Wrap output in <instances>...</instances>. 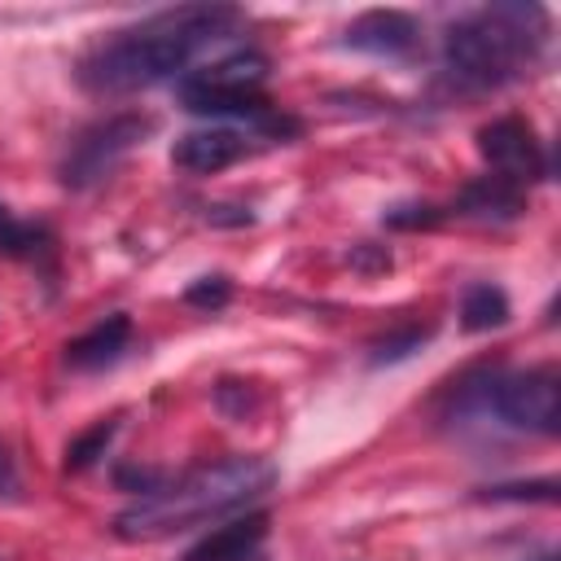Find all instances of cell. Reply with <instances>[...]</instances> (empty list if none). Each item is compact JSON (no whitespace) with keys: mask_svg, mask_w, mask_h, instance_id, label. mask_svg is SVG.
I'll use <instances>...</instances> for the list:
<instances>
[{"mask_svg":"<svg viewBox=\"0 0 561 561\" xmlns=\"http://www.w3.org/2000/svg\"><path fill=\"white\" fill-rule=\"evenodd\" d=\"M263 535H267V517L263 513H250L241 522H228V526L210 530L184 561H250L254 548L263 543Z\"/></svg>","mask_w":561,"mask_h":561,"instance_id":"30bf717a","label":"cell"},{"mask_svg":"<svg viewBox=\"0 0 561 561\" xmlns=\"http://www.w3.org/2000/svg\"><path fill=\"white\" fill-rule=\"evenodd\" d=\"M465 210L469 215H495V219H513L522 210V188L486 175L482 184H469L465 188Z\"/></svg>","mask_w":561,"mask_h":561,"instance_id":"4fadbf2b","label":"cell"},{"mask_svg":"<svg viewBox=\"0 0 561 561\" xmlns=\"http://www.w3.org/2000/svg\"><path fill=\"white\" fill-rule=\"evenodd\" d=\"M478 153L491 162L495 180L522 188V184H535L548 175V158H543V145L535 140V127L522 123V118H495L478 131Z\"/></svg>","mask_w":561,"mask_h":561,"instance_id":"52a82bcc","label":"cell"},{"mask_svg":"<svg viewBox=\"0 0 561 561\" xmlns=\"http://www.w3.org/2000/svg\"><path fill=\"white\" fill-rule=\"evenodd\" d=\"M443 215L434 210V206H394V210H386V224L390 228H434Z\"/></svg>","mask_w":561,"mask_h":561,"instance_id":"ac0fdd59","label":"cell"},{"mask_svg":"<svg viewBox=\"0 0 561 561\" xmlns=\"http://www.w3.org/2000/svg\"><path fill=\"white\" fill-rule=\"evenodd\" d=\"M263 79H267V57L254 48H241V53H228V57L202 66V70H188L180 79V101L193 114H245L272 131H285V127L294 131V123L276 118L272 105L259 96Z\"/></svg>","mask_w":561,"mask_h":561,"instance_id":"277c9868","label":"cell"},{"mask_svg":"<svg viewBox=\"0 0 561 561\" xmlns=\"http://www.w3.org/2000/svg\"><path fill=\"white\" fill-rule=\"evenodd\" d=\"M425 337H430V329H408V333L381 337V342L373 346V359H377V364H386V359H403V355H412V351H416Z\"/></svg>","mask_w":561,"mask_h":561,"instance_id":"2e32d148","label":"cell"},{"mask_svg":"<svg viewBox=\"0 0 561 561\" xmlns=\"http://www.w3.org/2000/svg\"><path fill=\"white\" fill-rule=\"evenodd\" d=\"M276 482V469L259 456H228L215 465H202L175 482H162L153 491H145L131 508H123L114 517L118 539H171L180 530H193L202 522H215L224 513L245 508L250 500H259L267 486Z\"/></svg>","mask_w":561,"mask_h":561,"instance_id":"7a4b0ae2","label":"cell"},{"mask_svg":"<svg viewBox=\"0 0 561 561\" xmlns=\"http://www.w3.org/2000/svg\"><path fill=\"white\" fill-rule=\"evenodd\" d=\"M250 153V140L232 127H202V131H188L171 145V162L193 171V175H215L232 162H241Z\"/></svg>","mask_w":561,"mask_h":561,"instance_id":"ba28073f","label":"cell"},{"mask_svg":"<svg viewBox=\"0 0 561 561\" xmlns=\"http://www.w3.org/2000/svg\"><path fill=\"white\" fill-rule=\"evenodd\" d=\"M346 44L359 48V53L399 57V53L416 48V22L408 13H399V9H373V13H359L346 26Z\"/></svg>","mask_w":561,"mask_h":561,"instance_id":"9c48e42d","label":"cell"},{"mask_svg":"<svg viewBox=\"0 0 561 561\" xmlns=\"http://www.w3.org/2000/svg\"><path fill=\"white\" fill-rule=\"evenodd\" d=\"M486 495L491 500H543V504H552L557 500V482L543 478V482H530V486H491Z\"/></svg>","mask_w":561,"mask_h":561,"instance_id":"d6986e66","label":"cell"},{"mask_svg":"<svg viewBox=\"0 0 561 561\" xmlns=\"http://www.w3.org/2000/svg\"><path fill=\"white\" fill-rule=\"evenodd\" d=\"M149 131H153V118H140V114H114V118L96 123L92 131H83V136L70 145V153H66V162H61V180L79 188V184H92V180L110 175L114 162H118L127 149H136Z\"/></svg>","mask_w":561,"mask_h":561,"instance_id":"8992f818","label":"cell"},{"mask_svg":"<svg viewBox=\"0 0 561 561\" xmlns=\"http://www.w3.org/2000/svg\"><path fill=\"white\" fill-rule=\"evenodd\" d=\"M460 324L469 333H486V329H500L508 324V298L500 285H469L465 289V302H460Z\"/></svg>","mask_w":561,"mask_h":561,"instance_id":"7c38bea8","label":"cell"},{"mask_svg":"<svg viewBox=\"0 0 561 561\" xmlns=\"http://www.w3.org/2000/svg\"><path fill=\"white\" fill-rule=\"evenodd\" d=\"M232 22H237V9H224V4H184V9L153 13L140 26L118 31L96 53H88L79 66V79L83 88L105 92V96L153 88L188 70V61L210 39H219Z\"/></svg>","mask_w":561,"mask_h":561,"instance_id":"6da1fadb","label":"cell"},{"mask_svg":"<svg viewBox=\"0 0 561 561\" xmlns=\"http://www.w3.org/2000/svg\"><path fill=\"white\" fill-rule=\"evenodd\" d=\"M543 39V13L530 4H495L447 31V70L473 88H495L530 66Z\"/></svg>","mask_w":561,"mask_h":561,"instance_id":"3957f363","label":"cell"},{"mask_svg":"<svg viewBox=\"0 0 561 561\" xmlns=\"http://www.w3.org/2000/svg\"><path fill=\"white\" fill-rule=\"evenodd\" d=\"M228 294H232V289H228V280H224V276H206V280H197L184 298H188L193 307H210V311H219V307L228 302Z\"/></svg>","mask_w":561,"mask_h":561,"instance_id":"e0dca14e","label":"cell"},{"mask_svg":"<svg viewBox=\"0 0 561 561\" xmlns=\"http://www.w3.org/2000/svg\"><path fill=\"white\" fill-rule=\"evenodd\" d=\"M13 495H18V469H13L9 447L0 443V500H13Z\"/></svg>","mask_w":561,"mask_h":561,"instance_id":"ffe728a7","label":"cell"},{"mask_svg":"<svg viewBox=\"0 0 561 561\" xmlns=\"http://www.w3.org/2000/svg\"><path fill=\"white\" fill-rule=\"evenodd\" d=\"M114 421H96L88 434H79L70 447H66V469H88L96 456H105V447H110V438H114Z\"/></svg>","mask_w":561,"mask_h":561,"instance_id":"5bb4252c","label":"cell"},{"mask_svg":"<svg viewBox=\"0 0 561 561\" xmlns=\"http://www.w3.org/2000/svg\"><path fill=\"white\" fill-rule=\"evenodd\" d=\"M535 561H557V557H552V552H543V557H535Z\"/></svg>","mask_w":561,"mask_h":561,"instance_id":"44dd1931","label":"cell"},{"mask_svg":"<svg viewBox=\"0 0 561 561\" xmlns=\"http://www.w3.org/2000/svg\"><path fill=\"white\" fill-rule=\"evenodd\" d=\"M127 333H131V320L127 316H110V320H101L92 333H83V337H75L70 346H66V364L70 368H105V364H114L118 355H123V346H127Z\"/></svg>","mask_w":561,"mask_h":561,"instance_id":"8fae6325","label":"cell"},{"mask_svg":"<svg viewBox=\"0 0 561 561\" xmlns=\"http://www.w3.org/2000/svg\"><path fill=\"white\" fill-rule=\"evenodd\" d=\"M486 403L513 430H530V434H557L561 430V377H557V368H530V373L504 377L486 390Z\"/></svg>","mask_w":561,"mask_h":561,"instance_id":"5b68a950","label":"cell"},{"mask_svg":"<svg viewBox=\"0 0 561 561\" xmlns=\"http://www.w3.org/2000/svg\"><path fill=\"white\" fill-rule=\"evenodd\" d=\"M0 250L4 254H39L44 250V232L39 228H31V224H18L4 206H0Z\"/></svg>","mask_w":561,"mask_h":561,"instance_id":"9a60e30c","label":"cell"}]
</instances>
